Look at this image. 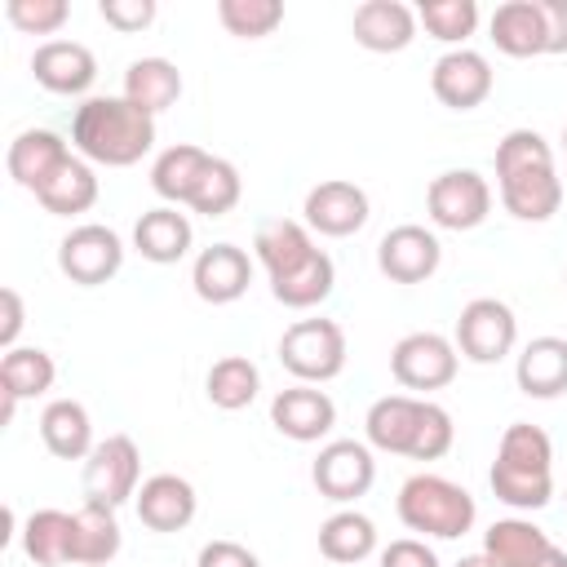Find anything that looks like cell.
Here are the masks:
<instances>
[{
  "label": "cell",
  "mask_w": 567,
  "mask_h": 567,
  "mask_svg": "<svg viewBox=\"0 0 567 567\" xmlns=\"http://www.w3.org/2000/svg\"><path fill=\"white\" fill-rule=\"evenodd\" d=\"M545 22V53H567V0H536Z\"/></svg>",
  "instance_id": "bcb514c9"
},
{
  "label": "cell",
  "mask_w": 567,
  "mask_h": 567,
  "mask_svg": "<svg viewBox=\"0 0 567 567\" xmlns=\"http://www.w3.org/2000/svg\"><path fill=\"white\" fill-rule=\"evenodd\" d=\"M22 554L35 567H71V514L66 509H35L22 523Z\"/></svg>",
  "instance_id": "d590c367"
},
{
  "label": "cell",
  "mask_w": 567,
  "mask_h": 567,
  "mask_svg": "<svg viewBox=\"0 0 567 567\" xmlns=\"http://www.w3.org/2000/svg\"><path fill=\"white\" fill-rule=\"evenodd\" d=\"M416 9L403 0H363L350 18L354 44H363L368 53H403L416 40Z\"/></svg>",
  "instance_id": "ac0fdd59"
},
{
  "label": "cell",
  "mask_w": 567,
  "mask_h": 567,
  "mask_svg": "<svg viewBox=\"0 0 567 567\" xmlns=\"http://www.w3.org/2000/svg\"><path fill=\"white\" fill-rule=\"evenodd\" d=\"M195 567H261V558L239 540H208L199 549Z\"/></svg>",
  "instance_id": "f6af8a7d"
},
{
  "label": "cell",
  "mask_w": 567,
  "mask_h": 567,
  "mask_svg": "<svg viewBox=\"0 0 567 567\" xmlns=\"http://www.w3.org/2000/svg\"><path fill=\"white\" fill-rule=\"evenodd\" d=\"M425 213L443 230H474L492 213V186L474 168H447L425 190Z\"/></svg>",
  "instance_id": "9c48e42d"
},
{
  "label": "cell",
  "mask_w": 567,
  "mask_h": 567,
  "mask_svg": "<svg viewBox=\"0 0 567 567\" xmlns=\"http://www.w3.org/2000/svg\"><path fill=\"white\" fill-rule=\"evenodd\" d=\"M120 266H124V239L102 221L71 226L58 244V270L80 288H97L115 279Z\"/></svg>",
  "instance_id": "52a82bcc"
},
{
  "label": "cell",
  "mask_w": 567,
  "mask_h": 567,
  "mask_svg": "<svg viewBox=\"0 0 567 567\" xmlns=\"http://www.w3.org/2000/svg\"><path fill=\"white\" fill-rule=\"evenodd\" d=\"M217 22L239 40H266L284 22L279 0H217Z\"/></svg>",
  "instance_id": "f35d334b"
},
{
  "label": "cell",
  "mask_w": 567,
  "mask_h": 567,
  "mask_svg": "<svg viewBox=\"0 0 567 567\" xmlns=\"http://www.w3.org/2000/svg\"><path fill=\"white\" fill-rule=\"evenodd\" d=\"M456 368H461L456 341H447L443 332H408L390 350V377L403 390H416V394L452 385L456 381Z\"/></svg>",
  "instance_id": "8992f818"
},
{
  "label": "cell",
  "mask_w": 567,
  "mask_h": 567,
  "mask_svg": "<svg viewBox=\"0 0 567 567\" xmlns=\"http://www.w3.org/2000/svg\"><path fill=\"white\" fill-rule=\"evenodd\" d=\"M501 204L518 221H549L563 208V182L554 168H523L509 177H496Z\"/></svg>",
  "instance_id": "603a6c76"
},
{
  "label": "cell",
  "mask_w": 567,
  "mask_h": 567,
  "mask_svg": "<svg viewBox=\"0 0 567 567\" xmlns=\"http://www.w3.org/2000/svg\"><path fill=\"white\" fill-rule=\"evenodd\" d=\"M252 252H257V261L266 266V275H270V279H279V275H288V270L306 266L319 248H315V239H310V226H306V221L270 217V221H261V226H257V235H252Z\"/></svg>",
  "instance_id": "484cf974"
},
{
  "label": "cell",
  "mask_w": 567,
  "mask_h": 567,
  "mask_svg": "<svg viewBox=\"0 0 567 567\" xmlns=\"http://www.w3.org/2000/svg\"><path fill=\"white\" fill-rule=\"evenodd\" d=\"M394 509H399V518H403L408 532H421V536H434V540H456L478 518L474 496L461 483H452L443 474H430V470L412 474L399 487Z\"/></svg>",
  "instance_id": "3957f363"
},
{
  "label": "cell",
  "mask_w": 567,
  "mask_h": 567,
  "mask_svg": "<svg viewBox=\"0 0 567 567\" xmlns=\"http://www.w3.org/2000/svg\"><path fill=\"white\" fill-rule=\"evenodd\" d=\"M443 261V244L434 230L416 226V221H403L394 230L381 235L377 244V270L390 279V284H425Z\"/></svg>",
  "instance_id": "7c38bea8"
},
{
  "label": "cell",
  "mask_w": 567,
  "mask_h": 567,
  "mask_svg": "<svg viewBox=\"0 0 567 567\" xmlns=\"http://www.w3.org/2000/svg\"><path fill=\"white\" fill-rule=\"evenodd\" d=\"M514 381L527 399L567 394V337H532L514 359Z\"/></svg>",
  "instance_id": "7402d4cb"
},
{
  "label": "cell",
  "mask_w": 567,
  "mask_h": 567,
  "mask_svg": "<svg viewBox=\"0 0 567 567\" xmlns=\"http://www.w3.org/2000/svg\"><path fill=\"white\" fill-rule=\"evenodd\" d=\"M4 13H9V22H13L22 35H53V31L66 27L71 4H66V0H9Z\"/></svg>",
  "instance_id": "60d3db41"
},
{
  "label": "cell",
  "mask_w": 567,
  "mask_h": 567,
  "mask_svg": "<svg viewBox=\"0 0 567 567\" xmlns=\"http://www.w3.org/2000/svg\"><path fill=\"white\" fill-rule=\"evenodd\" d=\"M563 151H567V124H563Z\"/></svg>",
  "instance_id": "681fc988"
},
{
  "label": "cell",
  "mask_w": 567,
  "mask_h": 567,
  "mask_svg": "<svg viewBox=\"0 0 567 567\" xmlns=\"http://www.w3.org/2000/svg\"><path fill=\"white\" fill-rule=\"evenodd\" d=\"M124 97L137 111L159 115V111H168L182 97V71L168 58H137L124 71Z\"/></svg>",
  "instance_id": "4dcf8cb0"
},
{
  "label": "cell",
  "mask_w": 567,
  "mask_h": 567,
  "mask_svg": "<svg viewBox=\"0 0 567 567\" xmlns=\"http://www.w3.org/2000/svg\"><path fill=\"white\" fill-rule=\"evenodd\" d=\"M496 501H505L509 509H545L554 501V443L540 425L532 421H514L501 434L492 474H487Z\"/></svg>",
  "instance_id": "7a4b0ae2"
},
{
  "label": "cell",
  "mask_w": 567,
  "mask_h": 567,
  "mask_svg": "<svg viewBox=\"0 0 567 567\" xmlns=\"http://www.w3.org/2000/svg\"><path fill=\"white\" fill-rule=\"evenodd\" d=\"M416 22L425 27V35L465 49V40L478 31V4L474 0H421Z\"/></svg>",
  "instance_id": "8d00e7d4"
},
{
  "label": "cell",
  "mask_w": 567,
  "mask_h": 567,
  "mask_svg": "<svg viewBox=\"0 0 567 567\" xmlns=\"http://www.w3.org/2000/svg\"><path fill=\"white\" fill-rule=\"evenodd\" d=\"M319 554L328 563H341V567L363 563L368 554H377V523L359 509H337L319 527Z\"/></svg>",
  "instance_id": "1f68e13d"
},
{
  "label": "cell",
  "mask_w": 567,
  "mask_h": 567,
  "mask_svg": "<svg viewBox=\"0 0 567 567\" xmlns=\"http://www.w3.org/2000/svg\"><path fill=\"white\" fill-rule=\"evenodd\" d=\"M483 554L496 567H567V549H558L532 518H496L483 536Z\"/></svg>",
  "instance_id": "4fadbf2b"
},
{
  "label": "cell",
  "mask_w": 567,
  "mask_h": 567,
  "mask_svg": "<svg viewBox=\"0 0 567 567\" xmlns=\"http://www.w3.org/2000/svg\"><path fill=\"white\" fill-rule=\"evenodd\" d=\"M332 284H337V266H332V257L319 248L306 266H297V270H288V275H279V279H270V297H275L279 306H288V310H310V306L328 301Z\"/></svg>",
  "instance_id": "e575fe53"
},
{
  "label": "cell",
  "mask_w": 567,
  "mask_h": 567,
  "mask_svg": "<svg viewBox=\"0 0 567 567\" xmlns=\"http://www.w3.org/2000/svg\"><path fill=\"white\" fill-rule=\"evenodd\" d=\"M523 168H554V146L536 128H509L496 142V177H509Z\"/></svg>",
  "instance_id": "ab89813d"
},
{
  "label": "cell",
  "mask_w": 567,
  "mask_h": 567,
  "mask_svg": "<svg viewBox=\"0 0 567 567\" xmlns=\"http://www.w3.org/2000/svg\"><path fill=\"white\" fill-rule=\"evenodd\" d=\"M97 13H102L106 27L133 35V31L155 22V0H97Z\"/></svg>",
  "instance_id": "7bdbcfd3"
},
{
  "label": "cell",
  "mask_w": 567,
  "mask_h": 567,
  "mask_svg": "<svg viewBox=\"0 0 567 567\" xmlns=\"http://www.w3.org/2000/svg\"><path fill=\"white\" fill-rule=\"evenodd\" d=\"M71 142L89 164L128 168L155 146V115L120 97H84L71 115Z\"/></svg>",
  "instance_id": "6da1fadb"
},
{
  "label": "cell",
  "mask_w": 567,
  "mask_h": 567,
  "mask_svg": "<svg viewBox=\"0 0 567 567\" xmlns=\"http://www.w3.org/2000/svg\"><path fill=\"white\" fill-rule=\"evenodd\" d=\"M279 363L301 385H323L346 372V328L337 319H297L279 337Z\"/></svg>",
  "instance_id": "277c9868"
},
{
  "label": "cell",
  "mask_w": 567,
  "mask_h": 567,
  "mask_svg": "<svg viewBox=\"0 0 567 567\" xmlns=\"http://www.w3.org/2000/svg\"><path fill=\"white\" fill-rule=\"evenodd\" d=\"M456 354L470 363H501L518 346V319L501 297H474L456 315Z\"/></svg>",
  "instance_id": "5b68a950"
},
{
  "label": "cell",
  "mask_w": 567,
  "mask_h": 567,
  "mask_svg": "<svg viewBox=\"0 0 567 567\" xmlns=\"http://www.w3.org/2000/svg\"><path fill=\"white\" fill-rule=\"evenodd\" d=\"M0 306H4V323H0V346L4 350H13L18 346V332H22V297H18V288H0Z\"/></svg>",
  "instance_id": "7dc6e473"
},
{
  "label": "cell",
  "mask_w": 567,
  "mask_h": 567,
  "mask_svg": "<svg viewBox=\"0 0 567 567\" xmlns=\"http://www.w3.org/2000/svg\"><path fill=\"white\" fill-rule=\"evenodd\" d=\"M310 483L319 487V496L350 505L359 496H368V487L377 483V461L372 447L359 439H332L319 447L315 465H310Z\"/></svg>",
  "instance_id": "30bf717a"
},
{
  "label": "cell",
  "mask_w": 567,
  "mask_h": 567,
  "mask_svg": "<svg viewBox=\"0 0 567 567\" xmlns=\"http://www.w3.org/2000/svg\"><path fill=\"white\" fill-rule=\"evenodd\" d=\"M40 208L53 213V217H75V213H89L97 204V173L84 155H71L40 190H35Z\"/></svg>",
  "instance_id": "f546056e"
},
{
  "label": "cell",
  "mask_w": 567,
  "mask_h": 567,
  "mask_svg": "<svg viewBox=\"0 0 567 567\" xmlns=\"http://www.w3.org/2000/svg\"><path fill=\"white\" fill-rule=\"evenodd\" d=\"M195 244V230H190V217L177 213L173 204H159V208H146L133 226V248L155 261V266H173L190 252Z\"/></svg>",
  "instance_id": "cb8c5ba5"
},
{
  "label": "cell",
  "mask_w": 567,
  "mask_h": 567,
  "mask_svg": "<svg viewBox=\"0 0 567 567\" xmlns=\"http://www.w3.org/2000/svg\"><path fill=\"white\" fill-rule=\"evenodd\" d=\"M563 284H567V270H563Z\"/></svg>",
  "instance_id": "f907efd6"
},
{
  "label": "cell",
  "mask_w": 567,
  "mask_h": 567,
  "mask_svg": "<svg viewBox=\"0 0 567 567\" xmlns=\"http://www.w3.org/2000/svg\"><path fill=\"white\" fill-rule=\"evenodd\" d=\"M492 80H496L492 75V62L483 53H474V49H447L434 62V71H430V89H434V97L447 111H474V106H483L487 93H492Z\"/></svg>",
  "instance_id": "9a60e30c"
},
{
  "label": "cell",
  "mask_w": 567,
  "mask_h": 567,
  "mask_svg": "<svg viewBox=\"0 0 567 567\" xmlns=\"http://www.w3.org/2000/svg\"><path fill=\"white\" fill-rule=\"evenodd\" d=\"M31 75L40 89H49L58 97H80L97 80V58L80 40H44L31 53Z\"/></svg>",
  "instance_id": "5bb4252c"
},
{
  "label": "cell",
  "mask_w": 567,
  "mask_h": 567,
  "mask_svg": "<svg viewBox=\"0 0 567 567\" xmlns=\"http://www.w3.org/2000/svg\"><path fill=\"white\" fill-rule=\"evenodd\" d=\"M66 159H71V151H66V142H62L53 128H22V133L9 142L4 168H9V177H13L22 190L35 195Z\"/></svg>",
  "instance_id": "44dd1931"
},
{
  "label": "cell",
  "mask_w": 567,
  "mask_h": 567,
  "mask_svg": "<svg viewBox=\"0 0 567 567\" xmlns=\"http://www.w3.org/2000/svg\"><path fill=\"white\" fill-rule=\"evenodd\" d=\"M306 226L328 235V239H346V235H359L372 217V204H368V190L346 182V177H328L319 186L306 190Z\"/></svg>",
  "instance_id": "8fae6325"
},
{
  "label": "cell",
  "mask_w": 567,
  "mask_h": 567,
  "mask_svg": "<svg viewBox=\"0 0 567 567\" xmlns=\"http://www.w3.org/2000/svg\"><path fill=\"white\" fill-rule=\"evenodd\" d=\"M53 381H58V363H53L49 350H40V346L4 350V359H0V394L22 403V399H40L44 390H53Z\"/></svg>",
  "instance_id": "d6a6232c"
},
{
  "label": "cell",
  "mask_w": 567,
  "mask_h": 567,
  "mask_svg": "<svg viewBox=\"0 0 567 567\" xmlns=\"http://www.w3.org/2000/svg\"><path fill=\"white\" fill-rule=\"evenodd\" d=\"M208 151L204 146H195V142H177V146H168V151H159L155 155V164H151V190L164 199V204H190V195H195V186H199V177H204V168H208Z\"/></svg>",
  "instance_id": "f1b7e54d"
},
{
  "label": "cell",
  "mask_w": 567,
  "mask_h": 567,
  "mask_svg": "<svg viewBox=\"0 0 567 567\" xmlns=\"http://www.w3.org/2000/svg\"><path fill=\"white\" fill-rule=\"evenodd\" d=\"M190 284H195V297L208 301V306H230L248 292L252 284V257L239 248V244H213L195 257L190 266Z\"/></svg>",
  "instance_id": "e0dca14e"
},
{
  "label": "cell",
  "mask_w": 567,
  "mask_h": 567,
  "mask_svg": "<svg viewBox=\"0 0 567 567\" xmlns=\"http://www.w3.org/2000/svg\"><path fill=\"white\" fill-rule=\"evenodd\" d=\"M257 390H261V372H257V363H252L248 354H221V359L208 368V377H204V394H208V403L221 408V412L248 408V403L257 399Z\"/></svg>",
  "instance_id": "836d02e7"
},
{
  "label": "cell",
  "mask_w": 567,
  "mask_h": 567,
  "mask_svg": "<svg viewBox=\"0 0 567 567\" xmlns=\"http://www.w3.org/2000/svg\"><path fill=\"white\" fill-rule=\"evenodd\" d=\"M381 567H439V554L416 536H399L381 549Z\"/></svg>",
  "instance_id": "ee69618b"
},
{
  "label": "cell",
  "mask_w": 567,
  "mask_h": 567,
  "mask_svg": "<svg viewBox=\"0 0 567 567\" xmlns=\"http://www.w3.org/2000/svg\"><path fill=\"white\" fill-rule=\"evenodd\" d=\"M133 509H137L142 527H151V532H182V527H190L199 496L182 474H151V478H142Z\"/></svg>",
  "instance_id": "d6986e66"
},
{
  "label": "cell",
  "mask_w": 567,
  "mask_h": 567,
  "mask_svg": "<svg viewBox=\"0 0 567 567\" xmlns=\"http://www.w3.org/2000/svg\"><path fill=\"white\" fill-rule=\"evenodd\" d=\"M421 412H425V399H416V394H381L363 416L368 447L408 456L416 443V430H421Z\"/></svg>",
  "instance_id": "ffe728a7"
},
{
  "label": "cell",
  "mask_w": 567,
  "mask_h": 567,
  "mask_svg": "<svg viewBox=\"0 0 567 567\" xmlns=\"http://www.w3.org/2000/svg\"><path fill=\"white\" fill-rule=\"evenodd\" d=\"M40 439L58 461H89L93 443V416L80 399H53L40 412Z\"/></svg>",
  "instance_id": "4316f807"
},
{
  "label": "cell",
  "mask_w": 567,
  "mask_h": 567,
  "mask_svg": "<svg viewBox=\"0 0 567 567\" xmlns=\"http://www.w3.org/2000/svg\"><path fill=\"white\" fill-rule=\"evenodd\" d=\"M270 425L292 443H319L337 425V403L319 385H288L270 399Z\"/></svg>",
  "instance_id": "2e32d148"
},
{
  "label": "cell",
  "mask_w": 567,
  "mask_h": 567,
  "mask_svg": "<svg viewBox=\"0 0 567 567\" xmlns=\"http://www.w3.org/2000/svg\"><path fill=\"white\" fill-rule=\"evenodd\" d=\"M487 35L509 58H540L545 53V22L536 0H505L487 18Z\"/></svg>",
  "instance_id": "83f0119b"
},
{
  "label": "cell",
  "mask_w": 567,
  "mask_h": 567,
  "mask_svg": "<svg viewBox=\"0 0 567 567\" xmlns=\"http://www.w3.org/2000/svg\"><path fill=\"white\" fill-rule=\"evenodd\" d=\"M239 195H244V177H239V168H235L230 159L213 155L186 208H195L199 217H226V213L239 204Z\"/></svg>",
  "instance_id": "74e56055"
},
{
  "label": "cell",
  "mask_w": 567,
  "mask_h": 567,
  "mask_svg": "<svg viewBox=\"0 0 567 567\" xmlns=\"http://www.w3.org/2000/svg\"><path fill=\"white\" fill-rule=\"evenodd\" d=\"M137 478H142V452H137V443L128 434H106L89 452V461H84V501L120 509L124 501L137 496V487H142Z\"/></svg>",
  "instance_id": "ba28073f"
},
{
  "label": "cell",
  "mask_w": 567,
  "mask_h": 567,
  "mask_svg": "<svg viewBox=\"0 0 567 567\" xmlns=\"http://www.w3.org/2000/svg\"><path fill=\"white\" fill-rule=\"evenodd\" d=\"M452 443H456L452 412L425 399L421 430H416V443H412V452H408V456H412V461H439V456H447V452H452Z\"/></svg>",
  "instance_id": "b9f144b4"
},
{
  "label": "cell",
  "mask_w": 567,
  "mask_h": 567,
  "mask_svg": "<svg viewBox=\"0 0 567 567\" xmlns=\"http://www.w3.org/2000/svg\"><path fill=\"white\" fill-rule=\"evenodd\" d=\"M456 567H496V563H492L487 554H470V558H461Z\"/></svg>",
  "instance_id": "c3c4849f"
},
{
  "label": "cell",
  "mask_w": 567,
  "mask_h": 567,
  "mask_svg": "<svg viewBox=\"0 0 567 567\" xmlns=\"http://www.w3.org/2000/svg\"><path fill=\"white\" fill-rule=\"evenodd\" d=\"M120 545L124 536H120V518L111 505L84 501L71 514V567H111Z\"/></svg>",
  "instance_id": "d4e9b609"
}]
</instances>
